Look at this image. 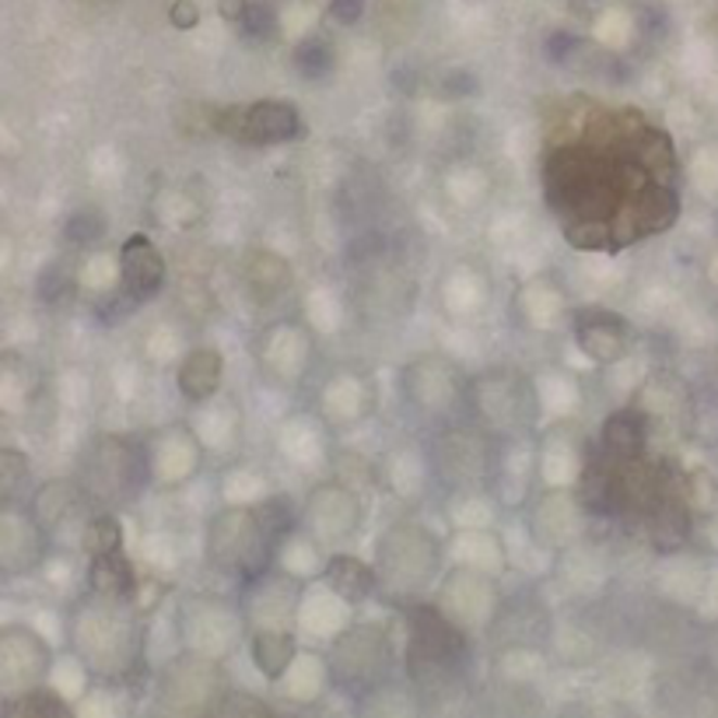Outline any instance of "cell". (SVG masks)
Returning a JSON list of instances; mask_svg holds the SVG:
<instances>
[{
    "label": "cell",
    "mask_w": 718,
    "mask_h": 718,
    "mask_svg": "<svg viewBox=\"0 0 718 718\" xmlns=\"http://www.w3.org/2000/svg\"><path fill=\"white\" fill-rule=\"evenodd\" d=\"M46 669H50V652H46L42 638L25 628L0 631V694L18 697L25 691H36L42 686Z\"/></svg>",
    "instance_id": "obj_2"
},
{
    "label": "cell",
    "mask_w": 718,
    "mask_h": 718,
    "mask_svg": "<svg viewBox=\"0 0 718 718\" xmlns=\"http://www.w3.org/2000/svg\"><path fill=\"white\" fill-rule=\"evenodd\" d=\"M330 18L337 25H357L365 18V0H330Z\"/></svg>",
    "instance_id": "obj_16"
},
{
    "label": "cell",
    "mask_w": 718,
    "mask_h": 718,
    "mask_svg": "<svg viewBox=\"0 0 718 718\" xmlns=\"http://www.w3.org/2000/svg\"><path fill=\"white\" fill-rule=\"evenodd\" d=\"M88 585L99 600H130L137 592V575L123 551L113 554H96L91 557Z\"/></svg>",
    "instance_id": "obj_6"
},
{
    "label": "cell",
    "mask_w": 718,
    "mask_h": 718,
    "mask_svg": "<svg viewBox=\"0 0 718 718\" xmlns=\"http://www.w3.org/2000/svg\"><path fill=\"white\" fill-rule=\"evenodd\" d=\"M582 50H585V42L575 33H554L547 39V60H551V64H557V67L575 64V56H579Z\"/></svg>",
    "instance_id": "obj_13"
},
{
    "label": "cell",
    "mask_w": 718,
    "mask_h": 718,
    "mask_svg": "<svg viewBox=\"0 0 718 718\" xmlns=\"http://www.w3.org/2000/svg\"><path fill=\"white\" fill-rule=\"evenodd\" d=\"M323 579L330 585L333 596H340L343 603H365L371 592H376V571L351 554H337L330 565H326Z\"/></svg>",
    "instance_id": "obj_7"
},
{
    "label": "cell",
    "mask_w": 718,
    "mask_h": 718,
    "mask_svg": "<svg viewBox=\"0 0 718 718\" xmlns=\"http://www.w3.org/2000/svg\"><path fill=\"white\" fill-rule=\"evenodd\" d=\"M603 449L614 463H634L642 459L645 449V417L638 411H620L606 420L603 428Z\"/></svg>",
    "instance_id": "obj_8"
},
{
    "label": "cell",
    "mask_w": 718,
    "mask_h": 718,
    "mask_svg": "<svg viewBox=\"0 0 718 718\" xmlns=\"http://www.w3.org/2000/svg\"><path fill=\"white\" fill-rule=\"evenodd\" d=\"M168 22L179 28V33H190V28L200 25V8L193 4V0H172L168 8Z\"/></svg>",
    "instance_id": "obj_15"
},
{
    "label": "cell",
    "mask_w": 718,
    "mask_h": 718,
    "mask_svg": "<svg viewBox=\"0 0 718 718\" xmlns=\"http://www.w3.org/2000/svg\"><path fill=\"white\" fill-rule=\"evenodd\" d=\"M222 354H217L214 348H193L190 354H186V362L179 368V389L186 400H211L217 389H222Z\"/></svg>",
    "instance_id": "obj_5"
},
{
    "label": "cell",
    "mask_w": 718,
    "mask_h": 718,
    "mask_svg": "<svg viewBox=\"0 0 718 718\" xmlns=\"http://www.w3.org/2000/svg\"><path fill=\"white\" fill-rule=\"evenodd\" d=\"M245 11H249V0H217V14L231 25H239L245 18Z\"/></svg>",
    "instance_id": "obj_18"
},
{
    "label": "cell",
    "mask_w": 718,
    "mask_h": 718,
    "mask_svg": "<svg viewBox=\"0 0 718 718\" xmlns=\"http://www.w3.org/2000/svg\"><path fill=\"white\" fill-rule=\"evenodd\" d=\"M294 638L280 628H256L253 634V663L260 666V673L267 680H280L288 673V666L294 663Z\"/></svg>",
    "instance_id": "obj_9"
},
{
    "label": "cell",
    "mask_w": 718,
    "mask_h": 718,
    "mask_svg": "<svg viewBox=\"0 0 718 718\" xmlns=\"http://www.w3.org/2000/svg\"><path fill=\"white\" fill-rule=\"evenodd\" d=\"M85 551L96 557V554H113V551H123V529H119V519L116 515H96V519H88L85 526Z\"/></svg>",
    "instance_id": "obj_11"
},
{
    "label": "cell",
    "mask_w": 718,
    "mask_h": 718,
    "mask_svg": "<svg viewBox=\"0 0 718 718\" xmlns=\"http://www.w3.org/2000/svg\"><path fill=\"white\" fill-rule=\"evenodd\" d=\"M165 285V260L148 236H130L119 249V299L130 308L151 302Z\"/></svg>",
    "instance_id": "obj_3"
},
{
    "label": "cell",
    "mask_w": 718,
    "mask_h": 718,
    "mask_svg": "<svg viewBox=\"0 0 718 718\" xmlns=\"http://www.w3.org/2000/svg\"><path fill=\"white\" fill-rule=\"evenodd\" d=\"M22 477H25V459L18 452L0 449V491H11Z\"/></svg>",
    "instance_id": "obj_14"
},
{
    "label": "cell",
    "mask_w": 718,
    "mask_h": 718,
    "mask_svg": "<svg viewBox=\"0 0 718 718\" xmlns=\"http://www.w3.org/2000/svg\"><path fill=\"white\" fill-rule=\"evenodd\" d=\"M333 60H337L333 46L326 42L323 36H308V39H302L299 46H294V67H299V74L308 77V81L330 74Z\"/></svg>",
    "instance_id": "obj_10"
},
{
    "label": "cell",
    "mask_w": 718,
    "mask_h": 718,
    "mask_svg": "<svg viewBox=\"0 0 718 718\" xmlns=\"http://www.w3.org/2000/svg\"><path fill=\"white\" fill-rule=\"evenodd\" d=\"M445 96H452V99H463V96H474V88H477V81L466 71H452L449 77H445Z\"/></svg>",
    "instance_id": "obj_17"
},
{
    "label": "cell",
    "mask_w": 718,
    "mask_h": 718,
    "mask_svg": "<svg viewBox=\"0 0 718 718\" xmlns=\"http://www.w3.org/2000/svg\"><path fill=\"white\" fill-rule=\"evenodd\" d=\"M579 343L596 362H617L628 351V326L610 312H589L579 319Z\"/></svg>",
    "instance_id": "obj_4"
},
{
    "label": "cell",
    "mask_w": 718,
    "mask_h": 718,
    "mask_svg": "<svg viewBox=\"0 0 718 718\" xmlns=\"http://www.w3.org/2000/svg\"><path fill=\"white\" fill-rule=\"evenodd\" d=\"M239 28H242V36L249 39V42H270L274 36H277V11L267 4V0H249V11H245V18L239 22Z\"/></svg>",
    "instance_id": "obj_12"
},
{
    "label": "cell",
    "mask_w": 718,
    "mask_h": 718,
    "mask_svg": "<svg viewBox=\"0 0 718 718\" xmlns=\"http://www.w3.org/2000/svg\"><path fill=\"white\" fill-rule=\"evenodd\" d=\"M214 130L236 137L239 144L253 148H270V144H288V140L305 134L302 113L291 102L280 99H260L253 105H231L214 113Z\"/></svg>",
    "instance_id": "obj_1"
}]
</instances>
